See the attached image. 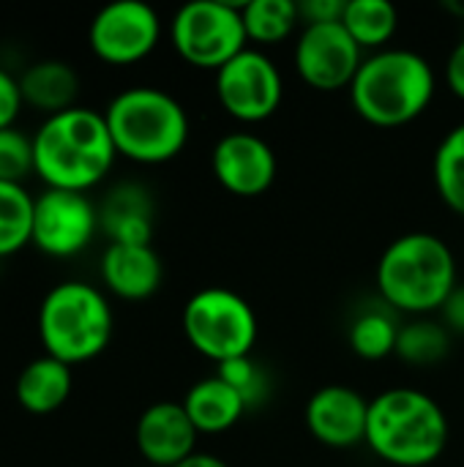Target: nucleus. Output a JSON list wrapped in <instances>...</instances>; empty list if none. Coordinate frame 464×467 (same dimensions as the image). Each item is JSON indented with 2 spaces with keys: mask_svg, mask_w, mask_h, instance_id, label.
I'll return each instance as SVG.
<instances>
[{
  "mask_svg": "<svg viewBox=\"0 0 464 467\" xmlns=\"http://www.w3.org/2000/svg\"><path fill=\"white\" fill-rule=\"evenodd\" d=\"M451 350V334L443 323L418 317L399 328L397 356L410 367H432L440 364Z\"/></svg>",
  "mask_w": 464,
  "mask_h": 467,
  "instance_id": "393cba45",
  "label": "nucleus"
},
{
  "mask_svg": "<svg viewBox=\"0 0 464 467\" xmlns=\"http://www.w3.org/2000/svg\"><path fill=\"white\" fill-rule=\"evenodd\" d=\"M33 202L19 183H0V257H8L33 241Z\"/></svg>",
  "mask_w": 464,
  "mask_h": 467,
  "instance_id": "a878e982",
  "label": "nucleus"
},
{
  "mask_svg": "<svg viewBox=\"0 0 464 467\" xmlns=\"http://www.w3.org/2000/svg\"><path fill=\"white\" fill-rule=\"evenodd\" d=\"M457 285V257L435 233L399 235L380 254L377 290L394 312L416 317L440 312Z\"/></svg>",
  "mask_w": 464,
  "mask_h": 467,
  "instance_id": "7ed1b4c3",
  "label": "nucleus"
},
{
  "mask_svg": "<svg viewBox=\"0 0 464 467\" xmlns=\"http://www.w3.org/2000/svg\"><path fill=\"white\" fill-rule=\"evenodd\" d=\"M301 22V8L295 0H249L243 3V27L249 41L271 47L293 36Z\"/></svg>",
  "mask_w": 464,
  "mask_h": 467,
  "instance_id": "5701e85b",
  "label": "nucleus"
},
{
  "mask_svg": "<svg viewBox=\"0 0 464 467\" xmlns=\"http://www.w3.org/2000/svg\"><path fill=\"white\" fill-rule=\"evenodd\" d=\"M101 279L118 298L145 301L161 287L164 265L150 244H109L101 257Z\"/></svg>",
  "mask_w": 464,
  "mask_h": 467,
  "instance_id": "dca6fc26",
  "label": "nucleus"
},
{
  "mask_svg": "<svg viewBox=\"0 0 464 467\" xmlns=\"http://www.w3.org/2000/svg\"><path fill=\"white\" fill-rule=\"evenodd\" d=\"M33 172H36L33 137H27L16 126L0 129V183L25 186L27 175Z\"/></svg>",
  "mask_w": 464,
  "mask_h": 467,
  "instance_id": "cd10ccee",
  "label": "nucleus"
},
{
  "mask_svg": "<svg viewBox=\"0 0 464 467\" xmlns=\"http://www.w3.org/2000/svg\"><path fill=\"white\" fill-rule=\"evenodd\" d=\"M197 427L191 424L183 402H156L137 419L134 441L145 460L153 467H178L197 454Z\"/></svg>",
  "mask_w": 464,
  "mask_h": 467,
  "instance_id": "2eb2a0df",
  "label": "nucleus"
},
{
  "mask_svg": "<svg viewBox=\"0 0 464 467\" xmlns=\"http://www.w3.org/2000/svg\"><path fill=\"white\" fill-rule=\"evenodd\" d=\"M161 38V19L145 0H112L88 27L93 55L112 66H129L148 57Z\"/></svg>",
  "mask_w": 464,
  "mask_h": 467,
  "instance_id": "9d476101",
  "label": "nucleus"
},
{
  "mask_svg": "<svg viewBox=\"0 0 464 467\" xmlns=\"http://www.w3.org/2000/svg\"><path fill=\"white\" fill-rule=\"evenodd\" d=\"M304 419L317 443L328 449H356L366 443L369 402L361 391L331 383L309 397Z\"/></svg>",
  "mask_w": 464,
  "mask_h": 467,
  "instance_id": "4468645a",
  "label": "nucleus"
},
{
  "mask_svg": "<svg viewBox=\"0 0 464 467\" xmlns=\"http://www.w3.org/2000/svg\"><path fill=\"white\" fill-rule=\"evenodd\" d=\"M435 68L424 55L386 47L364 57L350 85V99L366 123L397 129L427 112L435 99Z\"/></svg>",
  "mask_w": 464,
  "mask_h": 467,
  "instance_id": "20e7f679",
  "label": "nucleus"
},
{
  "mask_svg": "<svg viewBox=\"0 0 464 467\" xmlns=\"http://www.w3.org/2000/svg\"><path fill=\"white\" fill-rule=\"evenodd\" d=\"M364 57V49L342 22L304 25L293 55L298 77L320 93L350 88Z\"/></svg>",
  "mask_w": 464,
  "mask_h": 467,
  "instance_id": "9b49d317",
  "label": "nucleus"
},
{
  "mask_svg": "<svg viewBox=\"0 0 464 467\" xmlns=\"http://www.w3.org/2000/svg\"><path fill=\"white\" fill-rule=\"evenodd\" d=\"M446 85L449 90L464 101V36L454 44V49L449 52L446 60Z\"/></svg>",
  "mask_w": 464,
  "mask_h": 467,
  "instance_id": "7c9ffc66",
  "label": "nucleus"
},
{
  "mask_svg": "<svg viewBox=\"0 0 464 467\" xmlns=\"http://www.w3.org/2000/svg\"><path fill=\"white\" fill-rule=\"evenodd\" d=\"M216 99L241 123L268 120L284 99L282 71L263 49L246 47L216 71Z\"/></svg>",
  "mask_w": 464,
  "mask_h": 467,
  "instance_id": "1a4fd4ad",
  "label": "nucleus"
},
{
  "mask_svg": "<svg viewBox=\"0 0 464 467\" xmlns=\"http://www.w3.org/2000/svg\"><path fill=\"white\" fill-rule=\"evenodd\" d=\"M183 410L189 413L200 435H219V432L232 430L243 419L246 402L232 386H227L219 375H213V378L194 383L186 391Z\"/></svg>",
  "mask_w": 464,
  "mask_h": 467,
  "instance_id": "aec40b11",
  "label": "nucleus"
},
{
  "mask_svg": "<svg viewBox=\"0 0 464 467\" xmlns=\"http://www.w3.org/2000/svg\"><path fill=\"white\" fill-rule=\"evenodd\" d=\"M104 120L118 156L137 164H164L175 159L189 140V115L183 104L172 93L150 85L118 93L107 104Z\"/></svg>",
  "mask_w": 464,
  "mask_h": 467,
  "instance_id": "39448f33",
  "label": "nucleus"
},
{
  "mask_svg": "<svg viewBox=\"0 0 464 467\" xmlns=\"http://www.w3.org/2000/svg\"><path fill=\"white\" fill-rule=\"evenodd\" d=\"M22 90H19V79L11 77L5 68H0V129L14 126L19 109H22Z\"/></svg>",
  "mask_w": 464,
  "mask_h": 467,
  "instance_id": "c85d7f7f",
  "label": "nucleus"
},
{
  "mask_svg": "<svg viewBox=\"0 0 464 467\" xmlns=\"http://www.w3.org/2000/svg\"><path fill=\"white\" fill-rule=\"evenodd\" d=\"M101 230L109 244H150L153 238V200L137 183L115 186L98 208Z\"/></svg>",
  "mask_w": 464,
  "mask_h": 467,
  "instance_id": "f3484780",
  "label": "nucleus"
},
{
  "mask_svg": "<svg viewBox=\"0 0 464 467\" xmlns=\"http://www.w3.org/2000/svg\"><path fill=\"white\" fill-rule=\"evenodd\" d=\"M98 222V208L82 192L44 189L33 202V241L49 257H71L88 249Z\"/></svg>",
  "mask_w": 464,
  "mask_h": 467,
  "instance_id": "f8f14e48",
  "label": "nucleus"
},
{
  "mask_svg": "<svg viewBox=\"0 0 464 467\" xmlns=\"http://www.w3.org/2000/svg\"><path fill=\"white\" fill-rule=\"evenodd\" d=\"M183 334L189 345L216 367L252 356L257 342V315L252 304L227 287H205L183 306Z\"/></svg>",
  "mask_w": 464,
  "mask_h": 467,
  "instance_id": "0eeeda50",
  "label": "nucleus"
},
{
  "mask_svg": "<svg viewBox=\"0 0 464 467\" xmlns=\"http://www.w3.org/2000/svg\"><path fill=\"white\" fill-rule=\"evenodd\" d=\"M178 467H230L222 457H216V454H205V451H197V454H191L186 462H180Z\"/></svg>",
  "mask_w": 464,
  "mask_h": 467,
  "instance_id": "473e14b6",
  "label": "nucleus"
},
{
  "mask_svg": "<svg viewBox=\"0 0 464 467\" xmlns=\"http://www.w3.org/2000/svg\"><path fill=\"white\" fill-rule=\"evenodd\" d=\"M366 446L394 467L435 465L449 446V416L421 389L380 391L369 402Z\"/></svg>",
  "mask_w": 464,
  "mask_h": 467,
  "instance_id": "f03ea898",
  "label": "nucleus"
},
{
  "mask_svg": "<svg viewBox=\"0 0 464 467\" xmlns=\"http://www.w3.org/2000/svg\"><path fill=\"white\" fill-rule=\"evenodd\" d=\"M213 178L238 197H260L276 181L273 148L252 131H230L211 150Z\"/></svg>",
  "mask_w": 464,
  "mask_h": 467,
  "instance_id": "ddd939ff",
  "label": "nucleus"
},
{
  "mask_svg": "<svg viewBox=\"0 0 464 467\" xmlns=\"http://www.w3.org/2000/svg\"><path fill=\"white\" fill-rule=\"evenodd\" d=\"M432 175L440 200L464 219V120L440 140L432 161Z\"/></svg>",
  "mask_w": 464,
  "mask_h": 467,
  "instance_id": "b1692460",
  "label": "nucleus"
},
{
  "mask_svg": "<svg viewBox=\"0 0 464 467\" xmlns=\"http://www.w3.org/2000/svg\"><path fill=\"white\" fill-rule=\"evenodd\" d=\"M71 367L52 356H41L19 372L14 394L27 413L46 416L66 405V400L71 397Z\"/></svg>",
  "mask_w": 464,
  "mask_h": 467,
  "instance_id": "6ab92c4d",
  "label": "nucleus"
},
{
  "mask_svg": "<svg viewBox=\"0 0 464 467\" xmlns=\"http://www.w3.org/2000/svg\"><path fill=\"white\" fill-rule=\"evenodd\" d=\"M216 375L241 394V400L246 402V410L263 405L271 397L268 372L252 356H241V358H230V361L219 364Z\"/></svg>",
  "mask_w": 464,
  "mask_h": 467,
  "instance_id": "bb28decb",
  "label": "nucleus"
},
{
  "mask_svg": "<svg viewBox=\"0 0 464 467\" xmlns=\"http://www.w3.org/2000/svg\"><path fill=\"white\" fill-rule=\"evenodd\" d=\"M115 317L107 296L88 282H60L38 309V337L46 356L74 367L101 356L112 339Z\"/></svg>",
  "mask_w": 464,
  "mask_h": 467,
  "instance_id": "423d86ee",
  "label": "nucleus"
},
{
  "mask_svg": "<svg viewBox=\"0 0 464 467\" xmlns=\"http://www.w3.org/2000/svg\"><path fill=\"white\" fill-rule=\"evenodd\" d=\"M170 41L186 63L219 71L249 47L243 3L191 0L180 5L170 22Z\"/></svg>",
  "mask_w": 464,
  "mask_h": 467,
  "instance_id": "6e6552de",
  "label": "nucleus"
},
{
  "mask_svg": "<svg viewBox=\"0 0 464 467\" xmlns=\"http://www.w3.org/2000/svg\"><path fill=\"white\" fill-rule=\"evenodd\" d=\"M145 467H153V465H145Z\"/></svg>",
  "mask_w": 464,
  "mask_h": 467,
  "instance_id": "72a5a7b5",
  "label": "nucleus"
},
{
  "mask_svg": "<svg viewBox=\"0 0 464 467\" xmlns=\"http://www.w3.org/2000/svg\"><path fill=\"white\" fill-rule=\"evenodd\" d=\"M440 315H443V326L449 328V334L464 337V285L454 287V293L440 306Z\"/></svg>",
  "mask_w": 464,
  "mask_h": 467,
  "instance_id": "2f4dec72",
  "label": "nucleus"
},
{
  "mask_svg": "<svg viewBox=\"0 0 464 467\" xmlns=\"http://www.w3.org/2000/svg\"><path fill=\"white\" fill-rule=\"evenodd\" d=\"M342 25L356 38L361 49H386V44L397 36L399 11L388 0H347Z\"/></svg>",
  "mask_w": 464,
  "mask_h": 467,
  "instance_id": "412c9836",
  "label": "nucleus"
},
{
  "mask_svg": "<svg viewBox=\"0 0 464 467\" xmlns=\"http://www.w3.org/2000/svg\"><path fill=\"white\" fill-rule=\"evenodd\" d=\"M345 3L347 0H309V3H298L301 22L304 25H314V22H342Z\"/></svg>",
  "mask_w": 464,
  "mask_h": 467,
  "instance_id": "c756f323",
  "label": "nucleus"
},
{
  "mask_svg": "<svg viewBox=\"0 0 464 467\" xmlns=\"http://www.w3.org/2000/svg\"><path fill=\"white\" fill-rule=\"evenodd\" d=\"M22 101L41 109L46 118L77 107L79 77L66 60H38L19 77Z\"/></svg>",
  "mask_w": 464,
  "mask_h": 467,
  "instance_id": "a211bd4d",
  "label": "nucleus"
},
{
  "mask_svg": "<svg viewBox=\"0 0 464 467\" xmlns=\"http://www.w3.org/2000/svg\"><path fill=\"white\" fill-rule=\"evenodd\" d=\"M399 323L394 320V312L386 306L364 309L356 315L350 323V348L358 358L364 361H383L397 353V339H399Z\"/></svg>",
  "mask_w": 464,
  "mask_h": 467,
  "instance_id": "4be33fe9",
  "label": "nucleus"
},
{
  "mask_svg": "<svg viewBox=\"0 0 464 467\" xmlns=\"http://www.w3.org/2000/svg\"><path fill=\"white\" fill-rule=\"evenodd\" d=\"M36 175L46 189L88 192L107 178L115 164V142L104 112L71 107L46 118L33 134Z\"/></svg>",
  "mask_w": 464,
  "mask_h": 467,
  "instance_id": "f257e3e1",
  "label": "nucleus"
}]
</instances>
